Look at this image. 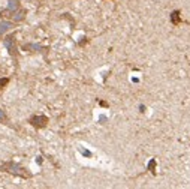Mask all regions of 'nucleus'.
Masks as SVG:
<instances>
[{
	"label": "nucleus",
	"instance_id": "6",
	"mask_svg": "<svg viewBox=\"0 0 190 189\" xmlns=\"http://www.w3.org/2000/svg\"><path fill=\"white\" fill-rule=\"evenodd\" d=\"M24 50H33V51H41L42 47L41 45H36V44H28V45H24Z\"/></svg>",
	"mask_w": 190,
	"mask_h": 189
},
{
	"label": "nucleus",
	"instance_id": "2",
	"mask_svg": "<svg viewBox=\"0 0 190 189\" xmlns=\"http://www.w3.org/2000/svg\"><path fill=\"white\" fill-rule=\"evenodd\" d=\"M30 122H32V125L36 126V128H43V126L48 123V119H46L45 116H33V117L30 119Z\"/></svg>",
	"mask_w": 190,
	"mask_h": 189
},
{
	"label": "nucleus",
	"instance_id": "4",
	"mask_svg": "<svg viewBox=\"0 0 190 189\" xmlns=\"http://www.w3.org/2000/svg\"><path fill=\"white\" fill-rule=\"evenodd\" d=\"M11 27H12V24H11L9 21H3V23H0V35L6 33Z\"/></svg>",
	"mask_w": 190,
	"mask_h": 189
},
{
	"label": "nucleus",
	"instance_id": "9",
	"mask_svg": "<svg viewBox=\"0 0 190 189\" xmlns=\"http://www.w3.org/2000/svg\"><path fill=\"white\" fill-rule=\"evenodd\" d=\"M6 122V114L0 110V123H5Z\"/></svg>",
	"mask_w": 190,
	"mask_h": 189
},
{
	"label": "nucleus",
	"instance_id": "1",
	"mask_svg": "<svg viewBox=\"0 0 190 189\" xmlns=\"http://www.w3.org/2000/svg\"><path fill=\"white\" fill-rule=\"evenodd\" d=\"M2 170H6V171L12 173V174L21 176V177H30V174L27 173L26 168L20 167V165H18V164H15V162H8V164H5V165L2 167Z\"/></svg>",
	"mask_w": 190,
	"mask_h": 189
},
{
	"label": "nucleus",
	"instance_id": "7",
	"mask_svg": "<svg viewBox=\"0 0 190 189\" xmlns=\"http://www.w3.org/2000/svg\"><path fill=\"white\" fill-rule=\"evenodd\" d=\"M24 14H26V12H24V11H20V12H17V14H15V20H17V21H21V20H24Z\"/></svg>",
	"mask_w": 190,
	"mask_h": 189
},
{
	"label": "nucleus",
	"instance_id": "5",
	"mask_svg": "<svg viewBox=\"0 0 190 189\" xmlns=\"http://www.w3.org/2000/svg\"><path fill=\"white\" fill-rule=\"evenodd\" d=\"M18 8H20L18 0H9V5H8V11H9V12H15Z\"/></svg>",
	"mask_w": 190,
	"mask_h": 189
},
{
	"label": "nucleus",
	"instance_id": "8",
	"mask_svg": "<svg viewBox=\"0 0 190 189\" xmlns=\"http://www.w3.org/2000/svg\"><path fill=\"white\" fill-rule=\"evenodd\" d=\"M178 21H180V17H178V12H174V14H172V23H175V24H177Z\"/></svg>",
	"mask_w": 190,
	"mask_h": 189
},
{
	"label": "nucleus",
	"instance_id": "3",
	"mask_svg": "<svg viewBox=\"0 0 190 189\" xmlns=\"http://www.w3.org/2000/svg\"><path fill=\"white\" fill-rule=\"evenodd\" d=\"M5 44H6V47H8V51L12 54V56H15V53H17V45H15V38L14 36H9V38H6V41H5Z\"/></svg>",
	"mask_w": 190,
	"mask_h": 189
},
{
	"label": "nucleus",
	"instance_id": "10",
	"mask_svg": "<svg viewBox=\"0 0 190 189\" xmlns=\"http://www.w3.org/2000/svg\"><path fill=\"white\" fill-rule=\"evenodd\" d=\"M6 83H8V80H6V78H3V80H0V86H5Z\"/></svg>",
	"mask_w": 190,
	"mask_h": 189
}]
</instances>
